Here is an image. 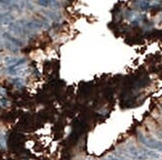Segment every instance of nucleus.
Instances as JSON below:
<instances>
[{"label":"nucleus","instance_id":"obj_1","mask_svg":"<svg viewBox=\"0 0 162 160\" xmlns=\"http://www.w3.org/2000/svg\"><path fill=\"white\" fill-rule=\"evenodd\" d=\"M127 152L131 158L135 160H147L148 158H159V154L153 150L139 149L135 146H128Z\"/></svg>","mask_w":162,"mask_h":160},{"label":"nucleus","instance_id":"obj_2","mask_svg":"<svg viewBox=\"0 0 162 160\" xmlns=\"http://www.w3.org/2000/svg\"><path fill=\"white\" fill-rule=\"evenodd\" d=\"M138 139H139L141 144H143L150 150L162 151V141H157V139H154L151 137H147L142 134H138Z\"/></svg>","mask_w":162,"mask_h":160},{"label":"nucleus","instance_id":"obj_3","mask_svg":"<svg viewBox=\"0 0 162 160\" xmlns=\"http://www.w3.org/2000/svg\"><path fill=\"white\" fill-rule=\"evenodd\" d=\"M6 72L9 75H13V76H22L28 72V68H25L23 65L18 67H7Z\"/></svg>","mask_w":162,"mask_h":160},{"label":"nucleus","instance_id":"obj_4","mask_svg":"<svg viewBox=\"0 0 162 160\" xmlns=\"http://www.w3.org/2000/svg\"><path fill=\"white\" fill-rule=\"evenodd\" d=\"M2 38L4 39L5 41L9 42L10 43H12V45H14L17 47L23 46V42L21 41V40H19L18 38L14 37V36H12L10 33H8V32H4V33H2Z\"/></svg>","mask_w":162,"mask_h":160},{"label":"nucleus","instance_id":"obj_5","mask_svg":"<svg viewBox=\"0 0 162 160\" xmlns=\"http://www.w3.org/2000/svg\"><path fill=\"white\" fill-rule=\"evenodd\" d=\"M14 16L10 12H2L0 13V25H7L13 23Z\"/></svg>","mask_w":162,"mask_h":160},{"label":"nucleus","instance_id":"obj_6","mask_svg":"<svg viewBox=\"0 0 162 160\" xmlns=\"http://www.w3.org/2000/svg\"><path fill=\"white\" fill-rule=\"evenodd\" d=\"M44 14L50 20H52V21H57V20L60 19V14H59L58 12H55V11H45Z\"/></svg>","mask_w":162,"mask_h":160},{"label":"nucleus","instance_id":"obj_7","mask_svg":"<svg viewBox=\"0 0 162 160\" xmlns=\"http://www.w3.org/2000/svg\"><path fill=\"white\" fill-rule=\"evenodd\" d=\"M36 3L38 4L39 6L45 7V8H48L50 6L58 7L56 4H59V2H57V1H48V0H45V1H36Z\"/></svg>","mask_w":162,"mask_h":160},{"label":"nucleus","instance_id":"obj_8","mask_svg":"<svg viewBox=\"0 0 162 160\" xmlns=\"http://www.w3.org/2000/svg\"><path fill=\"white\" fill-rule=\"evenodd\" d=\"M135 3L138 4V7L143 11H146L149 8H151V4H152V2L150 1H136Z\"/></svg>","mask_w":162,"mask_h":160},{"label":"nucleus","instance_id":"obj_9","mask_svg":"<svg viewBox=\"0 0 162 160\" xmlns=\"http://www.w3.org/2000/svg\"><path fill=\"white\" fill-rule=\"evenodd\" d=\"M3 47H6V49L8 50H10V51H14V53H16V51H18V50H19L17 47H15L14 45H12V43H10L7 41L3 42Z\"/></svg>","mask_w":162,"mask_h":160},{"label":"nucleus","instance_id":"obj_10","mask_svg":"<svg viewBox=\"0 0 162 160\" xmlns=\"http://www.w3.org/2000/svg\"><path fill=\"white\" fill-rule=\"evenodd\" d=\"M13 83L16 85L18 88H20V87H22L23 86V84H24V81H23V79L21 78V77H16V78H14L13 80Z\"/></svg>","mask_w":162,"mask_h":160},{"label":"nucleus","instance_id":"obj_11","mask_svg":"<svg viewBox=\"0 0 162 160\" xmlns=\"http://www.w3.org/2000/svg\"><path fill=\"white\" fill-rule=\"evenodd\" d=\"M108 160H124L122 158H120L117 156H114V155H109L108 156Z\"/></svg>","mask_w":162,"mask_h":160}]
</instances>
